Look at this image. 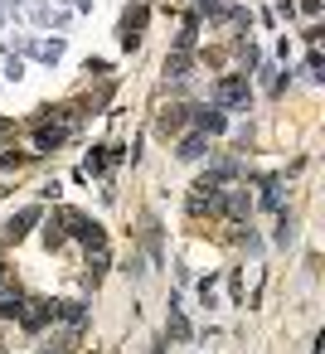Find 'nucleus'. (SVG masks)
Wrapping results in <instances>:
<instances>
[{
    "label": "nucleus",
    "instance_id": "f257e3e1",
    "mask_svg": "<svg viewBox=\"0 0 325 354\" xmlns=\"http://www.w3.org/2000/svg\"><path fill=\"white\" fill-rule=\"evenodd\" d=\"M252 102V88H248V78H219V88H214V107H248Z\"/></svg>",
    "mask_w": 325,
    "mask_h": 354
},
{
    "label": "nucleus",
    "instance_id": "f03ea898",
    "mask_svg": "<svg viewBox=\"0 0 325 354\" xmlns=\"http://www.w3.org/2000/svg\"><path fill=\"white\" fill-rule=\"evenodd\" d=\"M25 330H44L49 320H59V306L54 301H20V315H15Z\"/></svg>",
    "mask_w": 325,
    "mask_h": 354
},
{
    "label": "nucleus",
    "instance_id": "7ed1b4c3",
    "mask_svg": "<svg viewBox=\"0 0 325 354\" xmlns=\"http://www.w3.org/2000/svg\"><path fill=\"white\" fill-rule=\"evenodd\" d=\"M189 117H194V127L204 131V136H219L228 122H223V107H189Z\"/></svg>",
    "mask_w": 325,
    "mask_h": 354
},
{
    "label": "nucleus",
    "instance_id": "20e7f679",
    "mask_svg": "<svg viewBox=\"0 0 325 354\" xmlns=\"http://www.w3.org/2000/svg\"><path fill=\"white\" fill-rule=\"evenodd\" d=\"M39 218H44V214H39L35 204H30V209H20V214H15V218L6 223V243H20V238H25V233H30V228H35Z\"/></svg>",
    "mask_w": 325,
    "mask_h": 354
},
{
    "label": "nucleus",
    "instance_id": "39448f33",
    "mask_svg": "<svg viewBox=\"0 0 325 354\" xmlns=\"http://www.w3.org/2000/svg\"><path fill=\"white\" fill-rule=\"evenodd\" d=\"M68 131H73L68 122H44V127L35 131V141H39V151H54V146H64V141H68Z\"/></svg>",
    "mask_w": 325,
    "mask_h": 354
},
{
    "label": "nucleus",
    "instance_id": "423d86ee",
    "mask_svg": "<svg viewBox=\"0 0 325 354\" xmlns=\"http://www.w3.org/2000/svg\"><path fill=\"white\" fill-rule=\"evenodd\" d=\"M185 122H189V107H165L160 122H156V131H160V136H180Z\"/></svg>",
    "mask_w": 325,
    "mask_h": 354
},
{
    "label": "nucleus",
    "instance_id": "0eeeda50",
    "mask_svg": "<svg viewBox=\"0 0 325 354\" xmlns=\"http://www.w3.org/2000/svg\"><path fill=\"white\" fill-rule=\"evenodd\" d=\"M219 209H223L228 218H248V214H252V199H248V189H228V194L219 199Z\"/></svg>",
    "mask_w": 325,
    "mask_h": 354
},
{
    "label": "nucleus",
    "instance_id": "6e6552de",
    "mask_svg": "<svg viewBox=\"0 0 325 354\" xmlns=\"http://www.w3.org/2000/svg\"><path fill=\"white\" fill-rule=\"evenodd\" d=\"M141 30H146V10L136 6V10L127 15V25H122V49H136V44H141Z\"/></svg>",
    "mask_w": 325,
    "mask_h": 354
},
{
    "label": "nucleus",
    "instance_id": "1a4fd4ad",
    "mask_svg": "<svg viewBox=\"0 0 325 354\" xmlns=\"http://www.w3.org/2000/svg\"><path fill=\"white\" fill-rule=\"evenodd\" d=\"M204 151H209V136L204 131H194V136L180 141V160H204Z\"/></svg>",
    "mask_w": 325,
    "mask_h": 354
},
{
    "label": "nucleus",
    "instance_id": "9d476101",
    "mask_svg": "<svg viewBox=\"0 0 325 354\" xmlns=\"http://www.w3.org/2000/svg\"><path fill=\"white\" fill-rule=\"evenodd\" d=\"M185 68H189V54H185V49H175V54L165 59V78H180Z\"/></svg>",
    "mask_w": 325,
    "mask_h": 354
},
{
    "label": "nucleus",
    "instance_id": "9b49d317",
    "mask_svg": "<svg viewBox=\"0 0 325 354\" xmlns=\"http://www.w3.org/2000/svg\"><path fill=\"white\" fill-rule=\"evenodd\" d=\"M262 204L267 209H281V180H267L262 185Z\"/></svg>",
    "mask_w": 325,
    "mask_h": 354
},
{
    "label": "nucleus",
    "instance_id": "f8f14e48",
    "mask_svg": "<svg viewBox=\"0 0 325 354\" xmlns=\"http://www.w3.org/2000/svg\"><path fill=\"white\" fill-rule=\"evenodd\" d=\"M170 335H175V339H189V320H185L180 310H170Z\"/></svg>",
    "mask_w": 325,
    "mask_h": 354
},
{
    "label": "nucleus",
    "instance_id": "ddd939ff",
    "mask_svg": "<svg viewBox=\"0 0 325 354\" xmlns=\"http://www.w3.org/2000/svg\"><path fill=\"white\" fill-rule=\"evenodd\" d=\"M102 156H107V151H93V156H88V165H83V170H88V175H98V170H102V165H107V160H102Z\"/></svg>",
    "mask_w": 325,
    "mask_h": 354
},
{
    "label": "nucleus",
    "instance_id": "4468645a",
    "mask_svg": "<svg viewBox=\"0 0 325 354\" xmlns=\"http://www.w3.org/2000/svg\"><path fill=\"white\" fill-rule=\"evenodd\" d=\"M6 281H10V272H6V262H0V291H6Z\"/></svg>",
    "mask_w": 325,
    "mask_h": 354
},
{
    "label": "nucleus",
    "instance_id": "2eb2a0df",
    "mask_svg": "<svg viewBox=\"0 0 325 354\" xmlns=\"http://www.w3.org/2000/svg\"><path fill=\"white\" fill-rule=\"evenodd\" d=\"M6 136H10V122H6V117H0V141H6Z\"/></svg>",
    "mask_w": 325,
    "mask_h": 354
}]
</instances>
